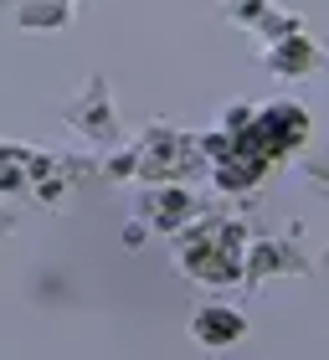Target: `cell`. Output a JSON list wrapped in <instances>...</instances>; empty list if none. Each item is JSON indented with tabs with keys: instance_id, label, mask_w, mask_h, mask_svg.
Returning a JSON list of instances; mask_svg holds the SVG:
<instances>
[{
	"instance_id": "6da1fadb",
	"label": "cell",
	"mask_w": 329,
	"mask_h": 360,
	"mask_svg": "<svg viewBox=\"0 0 329 360\" xmlns=\"http://www.w3.org/2000/svg\"><path fill=\"white\" fill-rule=\"evenodd\" d=\"M237 335H242V314H232V309H201L195 314V340L201 345H232Z\"/></svg>"
}]
</instances>
